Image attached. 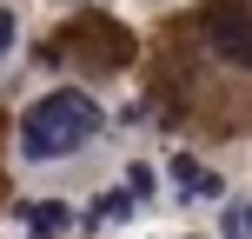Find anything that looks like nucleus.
<instances>
[{
	"mask_svg": "<svg viewBox=\"0 0 252 239\" xmlns=\"http://www.w3.org/2000/svg\"><path fill=\"white\" fill-rule=\"evenodd\" d=\"M100 126H106V113L93 106V93H80V87L40 93L20 120V153L27 160H73L80 146L100 139Z\"/></svg>",
	"mask_w": 252,
	"mask_h": 239,
	"instance_id": "nucleus-1",
	"label": "nucleus"
},
{
	"mask_svg": "<svg viewBox=\"0 0 252 239\" xmlns=\"http://www.w3.org/2000/svg\"><path fill=\"white\" fill-rule=\"evenodd\" d=\"M206 40H213L219 60L252 73V0H213L206 7Z\"/></svg>",
	"mask_w": 252,
	"mask_h": 239,
	"instance_id": "nucleus-2",
	"label": "nucleus"
},
{
	"mask_svg": "<svg viewBox=\"0 0 252 239\" xmlns=\"http://www.w3.org/2000/svg\"><path fill=\"white\" fill-rule=\"evenodd\" d=\"M166 166H173V179H179L186 200H219V173H213V166H199L192 153H173Z\"/></svg>",
	"mask_w": 252,
	"mask_h": 239,
	"instance_id": "nucleus-3",
	"label": "nucleus"
},
{
	"mask_svg": "<svg viewBox=\"0 0 252 239\" xmlns=\"http://www.w3.org/2000/svg\"><path fill=\"white\" fill-rule=\"evenodd\" d=\"M20 226H27V239H60L73 226V213L60 200H33V206H20Z\"/></svg>",
	"mask_w": 252,
	"mask_h": 239,
	"instance_id": "nucleus-4",
	"label": "nucleus"
},
{
	"mask_svg": "<svg viewBox=\"0 0 252 239\" xmlns=\"http://www.w3.org/2000/svg\"><path fill=\"white\" fill-rule=\"evenodd\" d=\"M133 213V193H100L93 200V213H87V226H113V219Z\"/></svg>",
	"mask_w": 252,
	"mask_h": 239,
	"instance_id": "nucleus-5",
	"label": "nucleus"
},
{
	"mask_svg": "<svg viewBox=\"0 0 252 239\" xmlns=\"http://www.w3.org/2000/svg\"><path fill=\"white\" fill-rule=\"evenodd\" d=\"M219 239H252V200H232L219 213Z\"/></svg>",
	"mask_w": 252,
	"mask_h": 239,
	"instance_id": "nucleus-6",
	"label": "nucleus"
},
{
	"mask_svg": "<svg viewBox=\"0 0 252 239\" xmlns=\"http://www.w3.org/2000/svg\"><path fill=\"white\" fill-rule=\"evenodd\" d=\"M126 193H133V200H146V193H153V166H146V160L126 166Z\"/></svg>",
	"mask_w": 252,
	"mask_h": 239,
	"instance_id": "nucleus-7",
	"label": "nucleus"
},
{
	"mask_svg": "<svg viewBox=\"0 0 252 239\" xmlns=\"http://www.w3.org/2000/svg\"><path fill=\"white\" fill-rule=\"evenodd\" d=\"M13 40H20V20H13V7H0V53H7Z\"/></svg>",
	"mask_w": 252,
	"mask_h": 239,
	"instance_id": "nucleus-8",
	"label": "nucleus"
}]
</instances>
